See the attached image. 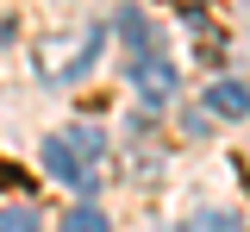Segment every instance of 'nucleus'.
Listing matches in <instances>:
<instances>
[{"instance_id": "nucleus-1", "label": "nucleus", "mask_w": 250, "mask_h": 232, "mask_svg": "<svg viewBox=\"0 0 250 232\" xmlns=\"http://www.w3.org/2000/svg\"><path fill=\"white\" fill-rule=\"evenodd\" d=\"M100 132L94 126H75V132H57L44 138V169L57 176V182H69L75 195H94L100 188Z\"/></svg>"}, {"instance_id": "nucleus-2", "label": "nucleus", "mask_w": 250, "mask_h": 232, "mask_svg": "<svg viewBox=\"0 0 250 232\" xmlns=\"http://www.w3.org/2000/svg\"><path fill=\"white\" fill-rule=\"evenodd\" d=\"M131 88L150 100V107H169L175 88H182V75H175V63L163 50H144V57H131Z\"/></svg>"}, {"instance_id": "nucleus-3", "label": "nucleus", "mask_w": 250, "mask_h": 232, "mask_svg": "<svg viewBox=\"0 0 250 232\" xmlns=\"http://www.w3.org/2000/svg\"><path fill=\"white\" fill-rule=\"evenodd\" d=\"M207 113H219V119H244V113H250V88L219 75L213 88H207Z\"/></svg>"}, {"instance_id": "nucleus-4", "label": "nucleus", "mask_w": 250, "mask_h": 232, "mask_svg": "<svg viewBox=\"0 0 250 232\" xmlns=\"http://www.w3.org/2000/svg\"><path fill=\"white\" fill-rule=\"evenodd\" d=\"M113 32H119V44L131 50V57H144V50H150V19H144L138 6H125V13H119V25H113Z\"/></svg>"}, {"instance_id": "nucleus-5", "label": "nucleus", "mask_w": 250, "mask_h": 232, "mask_svg": "<svg viewBox=\"0 0 250 232\" xmlns=\"http://www.w3.org/2000/svg\"><path fill=\"white\" fill-rule=\"evenodd\" d=\"M62 232H106V213H100L94 201H75L69 220H62Z\"/></svg>"}, {"instance_id": "nucleus-6", "label": "nucleus", "mask_w": 250, "mask_h": 232, "mask_svg": "<svg viewBox=\"0 0 250 232\" xmlns=\"http://www.w3.org/2000/svg\"><path fill=\"white\" fill-rule=\"evenodd\" d=\"M0 232H44V220H38V207H6Z\"/></svg>"}, {"instance_id": "nucleus-7", "label": "nucleus", "mask_w": 250, "mask_h": 232, "mask_svg": "<svg viewBox=\"0 0 250 232\" xmlns=\"http://www.w3.org/2000/svg\"><path fill=\"white\" fill-rule=\"evenodd\" d=\"M94 63H100V32H88V38H82V50H75V75H88Z\"/></svg>"}, {"instance_id": "nucleus-8", "label": "nucleus", "mask_w": 250, "mask_h": 232, "mask_svg": "<svg viewBox=\"0 0 250 232\" xmlns=\"http://www.w3.org/2000/svg\"><path fill=\"white\" fill-rule=\"evenodd\" d=\"M0 188H25V195H31V182H25V169H13V163H0Z\"/></svg>"}, {"instance_id": "nucleus-9", "label": "nucleus", "mask_w": 250, "mask_h": 232, "mask_svg": "<svg viewBox=\"0 0 250 232\" xmlns=\"http://www.w3.org/2000/svg\"><path fill=\"white\" fill-rule=\"evenodd\" d=\"M175 6H188V13H200V0H175Z\"/></svg>"}]
</instances>
